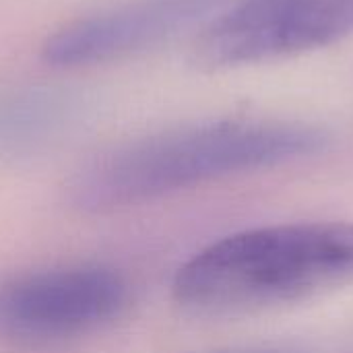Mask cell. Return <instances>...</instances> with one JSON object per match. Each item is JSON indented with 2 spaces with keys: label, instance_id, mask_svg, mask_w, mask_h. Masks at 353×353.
Masks as SVG:
<instances>
[{
  "label": "cell",
  "instance_id": "5b68a950",
  "mask_svg": "<svg viewBox=\"0 0 353 353\" xmlns=\"http://www.w3.org/2000/svg\"><path fill=\"white\" fill-rule=\"evenodd\" d=\"M225 0H134L52 33L41 58L58 68L120 60L153 48L215 12Z\"/></svg>",
  "mask_w": 353,
  "mask_h": 353
},
{
  "label": "cell",
  "instance_id": "277c9868",
  "mask_svg": "<svg viewBox=\"0 0 353 353\" xmlns=\"http://www.w3.org/2000/svg\"><path fill=\"white\" fill-rule=\"evenodd\" d=\"M353 31V0H238L194 46L209 68L261 62L329 46Z\"/></svg>",
  "mask_w": 353,
  "mask_h": 353
},
{
  "label": "cell",
  "instance_id": "3957f363",
  "mask_svg": "<svg viewBox=\"0 0 353 353\" xmlns=\"http://www.w3.org/2000/svg\"><path fill=\"white\" fill-rule=\"evenodd\" d=\"M126 279L101 265L23 273L0 283V335L23 345H52L89 335L120 316Z\"/></svg>",
  "mask_w": 353,
  "mask_h": 353
},
{
  "label": "cell",
  "instance_id": "6da1fadb",
  "mask_svg": "<svg viewBox=\"0 0 353 353\" xmlns=\"http://www.w3.org/2000/svg\"><path fill=\"white\" fill-rule=\"evenodd\" d=\"M319 126L273 120H217L163 130L120 145L72 180L74 205L112 211L225 176L304 159L325 151Z\"/></svg>",
  "mask_w": 353,
  "mask_h": 353
},
{
  "label": "cell",
  "instance_id": "7a4b0ae2",
  "mask_svg": "<svg viewBox=\"0 0 353 353\" xmlns=\"http://www.w3.org/2000/svg\"><path fill=\"white\" fill-rule=\"evenodd\" d=\"M353 281V223L302 221L225 236L174 277V300L203 316H236L310 300Z\"/></svg>",
  "mask_w": 353,
  "mask_h": 353
}]
</instances>
